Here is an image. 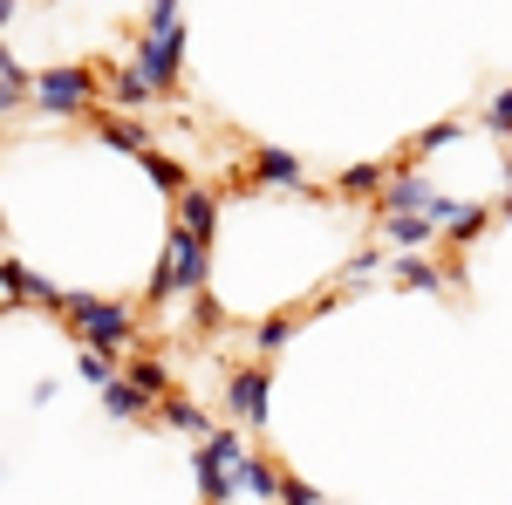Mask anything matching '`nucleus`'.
<instances>
[{"label":"nucleus","instance_id":"1","mask_svg":"<svg viewBox=\"0 0 512 505\" xmlns=\"http://www.w3.org/2000/svg\"><path fill=\"white\" fill-rule=\"evenodd\" d=\"M144 28H151V35L137 41L130 69L151 82L158 96H171V89H178V76H185V14H178L171 0H158V7L144 14Z\"/></svg>","mask_w":512,"mask_h":505},{"label":"nucleus","instance_id":"2","mask_svg":"<svg viewBox=\"0 0 512 505\" xmlns=\"http://www.w3.org/2000/svg\"><path fill=\"white\" fill-rule=\"evenodd\" d=\"M253 458H260V451L246 444V430H219L212 444H198V458H192L198 499H205V505H233L239 499V478H246Z\"/></svg>","mask_w":512,"mask_h":505},{"label":"nucleus","instance_id":"3","mask_svg":"<svg viewBox=\"0 0 512 505\" xmlns=\"http://www.w3.org/2000/svg\"><path fill=\"white\" fill-rule=\"evenodd\" d=\"M69 335H76V349H103V355H123L137 342V314L123 308V301H96V294H69Z\"/></svg>","mask_w":512,"mask_h":505},{"label":"nucleus","instance_id":"4","mask_svg":"<svg viewBox=\"0 0 512 505\" xmlns=\"http://www.w3.org/2000/svg\"><path fill=\"white\" fill-rule=\"evenodd\" d=\"M198 294H205V246L171 226V239H164V267L151 273V301H198Z\"/></svg>","mask_w":512,"mask_h":505},{"label":"nucleus","instance_id":"5","mask_svg":"<svg viewBox=\"0 0 512 505\" xmlns=\"http://www.w3.org/2000/svg\"><path fill=\"white\" fill-rule=\"evenodd\" d=\"M96 69H82V62H62V69H41L35 76V103L48 117H96Z\"/></svg>","mask_w":512,"mask_h":505},{"label":"nucleus","instance_id":"6","mask_svg":"<svg viewBox=\"0 0 512 505\" xmlns=\"http://www.w3.org/2000/svg\"><path fill=\"white\" fill-rule=\"evenodd\" d=\"M226 410H233L246 430L267 424V369H233V376H226Z\"/></svg>","mask_w":512,"mask_h":505},{"label":"nucleus","instance_id":"7","mask_svg":"<svg viewBox=\"0 0 512 505\" xmlns=\"http://www.w3.org/2000/svg\"><path fill=\"white\" fill-rule=\"evenodd\" d=\"M246 178L253 185H267V192H308V171H301V157L294 151H253V164H246Z\"/></svg>","mask_w":512,"mask_h":505},{"label":"nucleus","instance_id":"8","mask_svg":"<svg viewBox=\"0 0 512 505\" xmlns=\"http://www.w3.org/2000/svg\"><path fill=\"white\" fill-rule=\"evenodd\" d=\"M390 212H417V219H431L437 212V192H431V178H417L410 164H390Z\"/></svg>","mask_w":512,"mask_h":505},{"label":"nucleus","instance_id":"9","mask_svg":"<svg viewBox=\"0 0 512 505\" xmlns=\"http://www.w3.org/2000/svg\"><path fill=\"white\" fill-rule=\"evenodd\" d=\"M212 226H219V198L205 192V185H192V192L178 198V233H192L198 246L212 239Z\"/></svg>","mask_w":512,"mask_h":505},{"label":"nucleus","instance_id":"10","mask_svg":"<svg viewBox=\"0 0 512 505\" xmlns=\"http://www.w3.org/2000/svg\"><path fill=\"white\" fill-rule=\"evenodd\" d=\"M383 239L396 253H424L437 239V219H417V212H383Z\"/></svg>","mask_w":512,"mask_h":505},{"label":"nucleus","instance_id":"11","mask_svg":"<svg viewBox=\"0 0 512 505\" xmlns=\"http://www.w3.org/2000/svg\"><path fill=\"white\" fill-rule=\"evenodd\" d=\"M390 280H396V287H417V294H451V280H444V267H431L424 253H396Z\"/></svg>","mask_w":512,"mask_h":505},{"label":"nucleus","instance_id":"12","mask_svg":"<svg viewBox=\"0 0 512 505\" xmlns=\"http://www.w3.org/2000/svg\"><path fill=\"white\" fill-rule=\"evenodd\" d=\"M437 233L444 239H472V233H485V219H492V212H485V205H458V198H437Z\"/></svg>","mask_w":512,"mask_h":505},{"label":"nucleus","instance_id":"13","mask_svg":"<svg viewBox=\"0 0 512 505\" xmlns=\"http://www.w3.org/2000/svg\"><path fill=\"white\" fill-rule=\"evenodd\" d=\"M103 96H110V110H144V103H151L158 89L137 76L130 62H117V69H110V89H103Z\"/></svg>","mask_w":512,"mask_h":505},{"label":"nucleus","instance_id":"14","mask_svg":"<svg viewBox=\"0 0 512 505\" xmlns=\"http://www.w3.org/2000/svg\"><path fill=\"white\" fill-rule=\"evenodd\" d=\"M103 410H110V417H117V424H137V417H144V410H151V396H144V389L130 383V376H117V383L103 389Z\"/></svg>","mask_w":512,"mask_h":505},{"label":"nucleus","instance_id":"15","mask_svg":"<svg viewBox=\"0 0 512 505\" xmlns=\"http://www.w3.org/2000/svg\"><path fill=\"white\" fill-rule=\"evenodd\" d=\"M164 424L185 430V437H198V444H212V437H219V430H212V417L198 410L192 396H171V403H164Z\"/></svg>","mask_w":512,"mask_h":505},{"label":"nucleus","instance_id":"16","mask_svg":"<svg viewBox=\"0 0 512 505\" xmlns=\"http://www.w3.org/2000/svg\"><path fill=\"white\" fill-rule=\"evenodd\" d=\"M144 171H151V185H158L164 198H185V192H192V178H185V164H178V157L151 151V157H144Z\"/></svg>","mask_w":512,"mask_h":505},{"label":"nucleus","instance_id":"17","mask_svg":"<svg viewBox=\"0 0 512 505\" xmlns=\"http://www.w3.org/2000/svg\"><path fill=\"white\" fill-rule=\"evenodd\" d=\"M103 137H110L117 151H130V157H151V130L130 123V117H103Z\"/></svg>","mask_w":512,"mask_h":505},{"label":"nucleus","instance_id":"18","mask_svg":"<svg viewBox=\"0 0 512 505\" xmlns=\"http://www.w3.org/2000/svg\"><path fill=\"white\" fill-rule=\"evenodd\" d=\"M130 383L144 389L151 403H171V396H178V389H171V376H164V369L151 362V355H137V362H130Z\"/></svg>","mask_w":512,"mask_h":505},{"label":"nucleus","instance_id":"19","mask_svg":"<svg viewBox=\"0 0 512 505\" xmlns=\"http://www.w3.org/2000/svg\"><path fill=\"white\" fill-rule=\"evenodd\" d=\"M376 185H390V171H383V164H349V171L335 178V192H342V198H355V192H376Z\"/></svg>","mask_w":512,"mask_h":505},{"label":"nucleus","instance_id":"20","mask_svg":"<svg viewBox=\"0 0 512 505\" xmlns=\"http://www.w3.org/2000/svg\"><path fill=\"white\" fill-rule=\"evenodd\" d=\"M287 335H294V321H287V314H280V321H260V328H253V349L280 355V349H287Z\"/></svg>","mask_w":512,"mask_h":505},{"label":"nucleus","instance_id":"21","mask_svg":"<svg viewBox=\"0 0 512 505\" xmlns=\"http://www.w3.org/2000/svg\"><path fill=\"white\" fill-rule=\"evenodd\" d=\"M485 130L512 137V82H506V89H492V103H485Z\"/></svg>","mask_w":512,"mask_h":505},{"label":"nucleus","instance_id":"22","mask_svg":"<svg viewBox=\"0 0 512 505\" xmlns=\"http://www.w3.org/2000/svg\"><path fill=\"white\" fill-rule=\"evenodd\" d=\"M76 369H82V383H103V389L117 383V376H110V355H103V349H76Z\"/></svg>","mask_w":512,"mask_h":505},{"label":"nucleus","instance_id":"23","mask_svg":"<svg viewBox=\"0 0 512 505\" xmlns=\"http://www.w3.org/2000/svg\"><path fill=\"white\" fill-rule=\"evenodd\" d=\"M458 130H465V123H458V117H444V123H431V130H417V144H410V151L424 157V151H437V144H451Z\"/></svg>","mask_w":512,"mask_h":505},{"label":"nucleus","instance_id":"24","mask_svg":"<svg viewBox=\"0 0 512 505\" xmlns=\"http://www.w3.org/2000/svg\"><path fill=\"white\" fill-rule=\"evenodd\" d=\"M21 89H35V82L21 76V62H7V69H0V96H7V110H21Z\"/></svg>","mask_w":512,"mask_h":505},{"label":"nucleus","instance_id":"25","mask_svg":"<svg viewBox=\"0 0 512 505\" xmlns=\"http://www.w3.org/2000/svg\"><path fill=\"white\" fill-rule=\"evenodd\" d=\"M362 280H376V253H355V267L342 273V294H355Z\"/></svg>","mask_w":512,"mask_h":505},{"label":"nucleus","instance_id":"26","mask_svg":"<svg viewBox=\"0 0 512 505\" xmlns=\"http://www.w3.org/2000/svg\"><path fill=\"white\" fill-rule=\"evenodd\" d=\"M506 205H512V151H506Z\"/></svg>","mask_w":512,"mask_h":505}]
</instances>
